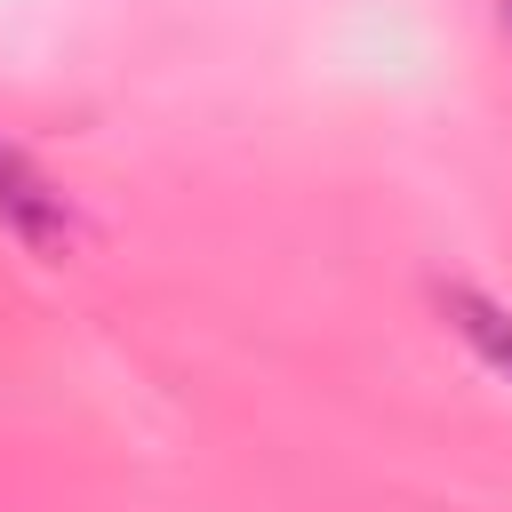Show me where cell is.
<instances>
[{"label": "cell", "mask_w": 512, "mask_h": 512, "mask_svg": "<svg viewBox=\"0 0 512 512\" xmlns=\"http://www.w3.org/2000/svg\"><path fill=\"white\" fill-rule=\"evenodd\" d=\"M0 232H8L16 248H32L40 264H64V256L80 248V208H72V192H64L24 144H8V136H0Z\"/></svg>", "instance_id": "obj_1"}, {"label": "cell", "mask_w": 512, "mask_h": 512, "mask_svg": "<svg viewBox=\"0 0 512 512\" xmlns=\"http://www.w3.org/2000/svg\"><path fill=\"white\" fill-rule=\"evenodd\" d=\"M496 8H504V24H512V0H496Z\"/></svg>", "instance_id": "obj_3"}, {"label": "cell", "mask_w": 512, "mask_h": 512, "mask_svg": "<svg viewBox=\"0 0 512 512\" xmlns=\"http://www.w3.org/2000/svg\"><path fill=\"white\" fill-rule=\"evenodd\" d=\"M432 304H440L448 336H456L488 376H504V384H512V304H496V296H488V288H472V280H440V288H432Z\"/></svg>", "instance_id": "obj_2"}]
</instances>
